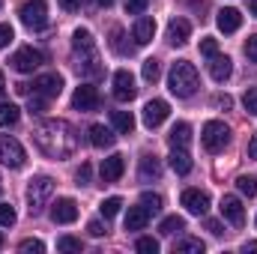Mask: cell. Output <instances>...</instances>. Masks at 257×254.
<instances>
[{"label":"cell","instance_id":"obj_49","mask_svg":"<svg viewBox=\"0 0 257 254\" xmlns=\"http://www.w3.org/2000/svg\"><path fill=\"white\" fill-rule=\"evenodd\" d=\"M206 230H209V233H215V236H221V233H224V230H221V221H212V218L206 221Z\"/></svg>","mask_w":257,"mask_h":254},{"label":"cell","instance_id":"obj_18","mask_svg":"<svg viewBox=\"0 0 257 254\" xmlns=\"http://www.w3.org/2000/svg\"><path fill=\"white\" fill-rule=\"evenodd\" d=\"M189 36H192V24L186 18H171V24H168V42L171 45H186Z\"/></svg>","mask_w":257,"mask_h":254},{"label":"cell","instance_id":"obj_51","mask_svg":"<svg viewBox=\"0 0 257 254\" xmlns=\"http://www.w3.org/2000/svg\"><path fill=\"white\" fill-rule=\"evenodd\" d=\"M242 251H257V242H254V239H251V242H245V245H242Z\"/></svg>","mask_w":257,"mask_h":254},{"label":"cell","instance_id":"obj_44","mask_svg":"<svg viewBox=\"0 0 257 254\" xmlns=\"http://www.w3.org/2000/svg\"><path fill=\"white\" fill-rule=\"evenodd\" d=\"M12 39H15V30H12V24H0V48H6Z\"/></svg>","mask_w":257,"mask_h":254},{"label":"cell","instance_id":"obj_56","mask_svg":"<svg viewBox=\"0 0 257 254\" xmlns=\"http://www.w3.org/2000/svg\"><path fill=\"white\" fill-rule=\"evenodd\" d=\"M0 189H3V180H0Z\"/></svg>","mask_w":257,"mask_h":254},{"label":"cell","instance_id":"obj_21","mask_svg":"<svg viewBox=\"0 0 257 254\" xmlns=\"http://www.w3.org/2000/svg\"><path fill=\"white\" fill-rule=\"evenodd\" d=\"M168 165H171V168H174L180 177H186V174L192 171L194 162H192V156H189L183 147H174V150H171V156H168Z\"/></svg>","mask_w":257,"mask_h":254},{"label":"cell","instance_id":"obj_7","mask_svg":"<svg viewBox=\"0 0 257 254\" xmlns=\"http://www.w3.org/2000/svg\"><path fill=\"white\" fill-rule=\"evenodd\" d=\"M24 147L12 135H0V165L6 168H24Z\"/></svg>","mask_w":257,"mask_h":254},{"label":"cell","instance_id":"obj_40","mask_svg":"<svg viewBox=\"0 0 257 254\" xmlns=\"http://www.w3.org/2000/svg\"><path fill=\"white\" fill-rule=\"evenodd\" d=\"M45 105H48V99H45V96H39V93H33V96L27 99V111H30V114H42V111H45Z\"/></svg>","mask_w":257,"mask_h":254},{"label":"cell","instance_id":"obj_1","mask_svg":"<svg viewBox=\"0 0 257 254\" xmlns=\"http://www.w3.org/2000/svg\"><path fill=\"white\" fill-rule=\"evenodd\" d=\"M33 141L36 147L48 156V159H69L78 150V135L66 120H45L33 129Z\"/></svg>","mask_w":257,"mask_h":254},{"label":"cell","instance_id":"obj_42","mask_svg":"<svg viewBox=\"0 0 257 254\" xmlns=\"http://www.w3.org/2000/svg\"><path fill=\"white\" fill-rule=\"evenodd\" d=\"M90 177H93V168L84 162L81 168H78V174H75V180H78V186H90Z\"/></svg>","mask_w":257,"mask_h":254},{"label":"cell","instance_id":"obj_13","mask_svg":"<svg viewBox=\"0 0 257 254\" xmlns=\"http://www.w3.org/2000/svg\"><path fill=\"white\" fill-rule=\"evenodd\" d=\"M168 114H171L168 102H165V99H153V102L144 105V126L147 129H159L165 120H168Z\"/></svg>","mask_w":257,"mask_h":254},{"label":"cell","instance_id":"obj_50","mask_svg":"<svg viewBox=\"0 0 257 254\" xmlns=\"http://www.w3.org/2000/svg\"><path fill=\"white\" fill-rule=\"evenodd\" d=\"M215 105H218V108H230L233 99H230V96H215Z\"/></svg>","mask_w":257,"mask_h":254},{"label":"cell","instance_id":"obj_30","mask_svg":"<svg viewBox=\"0 0 257 254\" xmlns=\"http://www.w3.org/2000/svg\"><path fill=\"white\" fill-rule=\"evenodd\" d=\"M141 75H144V81H150V84H156L159 78H162V66L156 57H150V60H144V69H141Z\"/></svg>","mask_w":257,"mask_h":254},{"label":"cell","instance_id":"obj_35","mask_svg":"<svg viewBox=\"0 0 257 254\" xmlns=\"http://www.w3.org/2000/svg\"><path fill=\"white\" fill-rule=\"evenodd\" d=\"M57 248L66 251V254H81L84 245H81V239H75V236H60V239H57Z\"/></svg>","mask_w":257,"mask_h":254},{"label":"cell","instance_id":"obj_38","mask_svg":"<svg viewBox=\"0 0 257 254\" xmlns=\"http://www.w3.org/2000/svg\"><path fill=\"white\" fill-rule=\"evenodd\" d=\"M242 105H245V111H248L251 117H257V87H248V90H245Z\"/></svg>","mask_w":257,"mask_h":254},{"label":"cell","instance_id":"obj_29","mask_svg":"<svg viewBox=\"0 0 257 254\" xmlns=\"http://www.w3.org/2000/svg\"><path fill=\"white\" fill-rule=\"evenodd\" d=\"M203 242L200 239H194V236H186V239H180L177 245H174V251L177 254H203Z\"/></svg>","mask_w":257,"mask_h":254},{"label":"cell","instance_id":"obj_25","mask_svg":"<svg viewBox=\"0 0 257 254\" xmlns=\"http://www.w3.org/2000/svg\"><path fill=\"white\" fill-rule=\"evenodd\" d=\"M111 126L117 129L120 135H132V132H135V117H132V111H111Z\"/></svg>","mask_w":257,"mask_h":254},{"label":"cell","instance_id":"obj_24","mask_svg":"<svg viewBox=\"0 0 257 254\" xmlns=\"http://www.w3.org/2000/svg\"><path fill=\"white\" fill-rule=\"evenodd\" d=\"M72 48H75V54L93 51V33H90L87 27H78V30L72 33Z\"/></svg>","mask_w":257,"mask_h":254},{"label":"cell","instance_id":"obj_22","mask_svg":"<svg viewBox=\"0 0 257 254\" xmlns=\"http://www.w3.org/2000/svg\"><path fill=\"white\" fill-rule=\"evenodd\" d=\"M150 224V212H147V206L141 203V206H128L126 212V230H144Z\"/></svg>","mask_w":257,"mask_h":254},{"label":"cell","instance_id":"obj_19","mask_svg":"<svg viewBox=\"0 0 257 254\" xmlns=\"http://www.w3.org/2000/svg\"><path fill=\"white\" fill-rule=\"evenodd\" d=\"M209 75H212V81L224 84V81L233 75V63H230V57H227V54H215V57H209Z\"/></svg>","mask_w":257,"mask_h":254},{"label":"cell","instance_id":"obj_54","mask_svg":"<svg viewBox=\"0 0 257 254\" xmlns=\"http://www.w3.org/2000/svg\"><path fill=\"white\" fill-rule=\"evenodd\" d=\"M111 3H114V0H99V6H111Z\"/></svg>","mask_w":257,"mask_h":254},{"label":"cell","instance_id":"obj_48","mask_svg":"<svg viewBox=\"0 0 257 254\" xmlns=\"http://www.w3.org/2000/svg\"><path fill=\"white\" fill-rule=\"evenodd\" d=\"M60 6H63L66 12H75V9H81V0H57Z\"/></svg>","mask_w":257,"mask_h":254},{"label":"cell","instance_id":"obj_47","mask_svg":"<svg viewBox=\"0 0 257 254\" xmlns=\"http://www.w3.org/2000/svg\"><path fill=\"white\" fill-rule=\"evenodd\" d=\"M245 153H248V159H254L257 162V132L248 138V150H245Z\"/></svg>","mask_w":257,"mask_h":254},{"label":"cell","instance_id":"obj_12","mask_svg":"<svg viewBox=\"0 0 257 254\" xmlns=\"http://www.w3.org/2000/svg\"><path fill=\"white\" fill-rule=\"evenodd\" d=\"M78 218V203L72 197H57L51 203V221L54 224H72Z\"/></svg>","mask_w":257,"mask_h":254},{"label":"cell","instance_id":"obj_2","mask_svg":"<svg viewBox=\"0 0 257 254\" xmlns=\"http://www.w3.org/2000/svg\"><path fill=\"white\" fill-rule=\"evenodd\" d=\"M197 87H200V75H197V69H194L189 60H177V63L171 66V72H168V90H171L177 99L194 96Z\"/></svg>","mask_w":257,"mask_h":254},{"label":"cell","instance_id":"obj_39","mask_svg":"<svg viewBox=\"0 0 257 254\" xmlns=\"http://www.w3.org/2000/svg\"><path fill=\"white\" fill-rule=\"evenodd\" d=\"M200 54H203V57H215V54H218V39L203 36V39H200Z\"/></svg>","mask_w":257,"mask_h":254},{"label":"cell","instance_id":"obj_8","mask_svg":"<svg viewBox=\"0 0 257 254\" xmlns=\"http://www.w3.org/2000/svg\"><path fill=\"white\" fill-rule=\"evenodd\" d=\"M30 90L39 93V96H45V99H57V96L63 93V75H57V72H45V75L33 78Z\"/></svg>","mask_w":257,"mask_h":254},{"label":"cell","instance_id":"obj_16","mask_svg":"<svg viewBox=\"0 0 257 254\" xmlns=\"http://www.w3.org/2000/svg\"><path fill=\"white\" fill-rule=\"evenodd\" d=\"M153 36H156V18L138 15V21H135V27H132V39H135L138 45H147V42H153Z\"/></svg>","mask_w":257,"mask_h":254},{"label":"cell","instance_id":"obj_31","mask_svg":"<svg viewBox=\"0 0 257 254\" xmlns=\"http://www.w3.org/2000/svg\"><path fill=\"white\" fill-rule=\"evenodd\" d=\"M123 39H126V36H123V30H120V27H114V30H111V48H114L117 54H123V57H126V54H132L135 48H132V45H126Z\"/></svg>","mask_w":257,"mask_h":254},{"label":"cell","instance_id":"obj_27","mask_svg":"<svg viewBox=\"0 0 257 254\" xmlns=\"http://www.w3.org/2000/svg\"><path fill=\"white\" fill-rule=\"evenodd\" d=\"M18 120H21V108L12 105V102H3V105H0V126L9 129V126H15Z\"/></svg>","mask_w":257,"mask_h":254},{"label":"cell","instance_id":"obj_4","mask_svg":"<svg viewBox=\"0 0 257 254\" xmlns=\"http://www.w3.org/2000/svg\"><path fill=\"white\" fill-rule=\"evenodd\" d=\"M200 144H203L206 153H221L230 144V129L224 126L221 120H209L200 129Z\"/></svg>","mask_w":257,"mask_h":254},{"label":"cell","instance_id":"obj_11","mask_svg":"<svg viewBox=\"0 0 257 254\" xmlns=\"http://www.w3.org/2000/svg\"><path fill=\"white\" fill-rule=\"evenodd\" d=\"M180 203L186 206V212H192V215H206L209 212V194L200 189H186L180 194Z\"/></svg>","mask_w":257,"mask_h":254},{"label":"cell","instance_id":"obj_28","mask_svg":"<svg viewBox=\"0 0 257 254\" xmlns=\"http://www.w3.org/2000/svg\"><path fill=\"white\" fill-rule=\"evenodd\" d=\"M159 230H162L165 236H174V233H180V230H186V218H183V215H168V218H162V224H159Z\"/></svg>","mask_w":257,"mask_h":254},{"label":"cell","instance_id":"obj_17","mask_svg":"<svg viewBox=\"0 0 257 254\" xmlns=\"http://www.w3.org/2000/svg\"><path fill=\"white\" fill-rule=\"evenodd\" d=\"M215 24H218L221 33H236L239 24H242V15H239V9H233V6H224V9H218Z\"/></svg>","mask_w":257,"mask_h":254},{"label":"cell","instance_id":"obj_9","mask_svg":"<svg viewBox=\"0 0 257 254\" xmlns=\"http://www.w3.org/2000/svg\"><path fill=\"white\" fill-rule=\"evenodd\" d=\"M72 108L75 111H96L99 108V90L93 87V84H81V87H75V93H72Z\"/></svg>","mask_w":257,"mask_h":254},{"label":"cell","instance_id":"obj_53","mask_svg":"<svg viewBox=\"0 0 257 254\" xmlns=\"http://www.w3.org/2000/svg\"><path fill=\"white\" fill-rule=\"evenodd\" d=\"M3 90H6V78H3V72H0V96H3Z\"/></svg>","mask_w":257,"mask_h":254},{"label":"cell","instance_id":"obj_37","mask_svg":"<svg viewBox=\"0 0 257 254\" xmlns=\"http://www.w3.org/2000/svg\"><path fill=\"white\" fill-rule=\"evenodd\" d=\"M135 248L141 254H159V239H153V236H141L138 242H135Z\"/></svg>","mask_w":257,"mask_h":254},{"label":"cell","instance_id":"obj_34","mask_svg":"<svg viewBox=\"0 0 257 254\" xmlns=\"http://www.w3.org/2000/svg\"><path fill=\"white\" fill-rule=\"evenodd\" d=\"M236 189L242 191L245 197H254V194H257V177H248V174H242V177L236 180Z\"/></svg>","mask_w":257,"mask_h":254},{"label":"cell","instance_id":"obj_15","mask_svg":"<svg viewBox=\"0 0 257 254\" xmlns=\"http://www.w3.org/2000/svg\"><path fill=\"white\" fill-rule=\"evenodd\" d=\"M123 171H126V156H120V153L108 156V159L102 162V168H99L102 183H117V180L123 177Z\"/></svg>","mask_w":257,"mask_h":254},{"label":"cell","instance_id":"obj_20","mask_svg":"<svg viewBox=\"0 0 257 254\" xmlns=\"http://www.w3.org/2000/svg\"><path fill=\"white\" fill-rule=\"evenodd\" d=\"M90 144H93L96 150H108V147L117 144V135L108 126H102V123H93V126H90Z\"/></svg>","mask_w":257,"mask_h":254},{"label":"cell","instance_id":"obj_32","mask_svg":"<svg viewBox=\"0 0 257 254\" xmlns=\"http://www.w3.org/2000/svg\"><path fill=\"white\" fill-rule=\"evenodd\" d=\"M141 203L147 206L150 215H159V212H162V197H159L156 191H144V194H141Z\"/></svg>","mask_w":257,"mask_h":254},{"label":"cell","instance_id":"obj_3","mask_svg":"<svg viewBox=\"0 0 257 254\" xmlns=\"http://www.w3.org/2000/svg\"><path fill=\"white\" fill-rule=\"evenodd\" d=\"M51 194H54V180H51V177H45V174L33 177L30 186H27V206H30V215H39V212L48 206Z\"/></svg>","mask_w":257,"mask_h":254},{"label":"cell","instance_id":"obj_5","mask_svg":"<svg viewBox=\"0 0 257 254\" xmlns=\"http://www.w3.org/2000/svg\"><path fill=\"white\" fill-rule=\"evenodd\" d=\"M18 15H21V24L30 27V30H42L48 24V6H45V0H27L18 9Z\"/></svg>","mask_w":257,"mask_h":254},{"label":"cell","instance_id":"obj_46","mask_svg":"<svg viewBox=\"0 0 257 254\" xmlns=\"http://www.w3.org/2000/svg\"><path fill=\"white\" fill-rule=\"evenodd\" d=\"M87 230H90V236H96V239H99V236H105V233H108V224H102V221H90V224H87Z\"/></svg>","mask_w":257,"mask_h":254},{"label":"cell","instance_id":"obj_55","mask_svg":"<svg viewBox=\"0 0 257 254\" xmlns=\"http://www.w3.org/2000/svg\"><path fill=\"white\" fill-rule=\"evenodd\" d=\"M0 248H3V233H0Z\"/></svg>","mask_w":257,"mask_h":254},{"label":"cell","instance_id":"obj_14","mask_svg":"<svg viewBox=\"0 0 257 254\" xmlns=\"http://www.w3.org/2000/svg\"><path fill=\"white\" fill-rule=\"evenodd\" d=\"M218 209H221V218L230 221V224H242L245 221V209H242V200L236 194H224Z\"/></svg>","mask_w":257,"mask_h":254},{"label":"cell","instance_id":"obj_33","mask_svg":"<svg viewBox=\"0 0 257 254\" xmlns=\"http://www.w3.org/2000/svg\"><path fill=\"white\" fill-rule=\"evenodd\" d=\"M120 206H123V200H120V197H105V200L99 203V212H102L105 218H114V215L120 212Z\"/></svg>","mask_w":257,"mask_h":254},{"label":"cell","instance_id":"obj_45","mask_svg":"<svg viewBox=\"0 0 257 254\" xmlns=\"http://www.w3.org/2000/svg\"><path fill=\"white\" fill-rule=\"evenodd\" d=\"M245 57H248L251 63H257V33L245 39Z\"/></svg>","mask_w":257,"mask_h":254},{"label":"cell","instance_id":"obj_10","mask_svg":"<svg viewBox=\"0 0 257 254\" xmlns=\"http://www.w3.org/2000/svg\"><path fill=\"white\" fill-rule=\"evenodd\" d=\"M138 96V87H135V78L128 69H117L114 72V99L117 102H132Z\"/></svg>","mask_w":257,"mask_h":254},{"label":"cell","instance_id":"obj_26","mask_svg":"<svg viewBox=\"0 0 257 254\" xmlns=\"http://www.w3.org/2000/svg\"><path fill=\"white\" fill-rule=\"evenodd\" d=\"M168 141H171V147H186V144L192 141V126H189V123H174Z\"/></svg>","mask_w":257,"mask_h":254},{"label":"cell","instance_id":"obj_23","mask_svg":"<svg viewBox=\"0 0 257 254\" xmlns=\"http://www.w3.org/2000/svg\"><path fill=\"white\" fill-rule=\"evenodd\" d=\"M138 174H141V180H144V183L159 180V177H162V162H159L156 156H144V159H141V171H138Z\"/></svg>","mask_w":257,"mask_h":254},{"label":"cell","instance_id":"obj_41","mask_svg":"<svg viewBox=\"0 0 257 254\" xmlns=\"http://www.w3.org/2000/svg\"><path fill=\"white\" fill-rule=\"evenodd\" d=\"M18 248H21L24 254H42V251H45V245H42L39 239H24V242H21Z\"/></svg>","mask_w":257,"mask_h":254},{"label":"cell","instance_id":"obj_6","mask_svg":"<svg viewBox=\"0 0 257 254\" xmlns=\"http://www.w3.org/2000/svg\"><path fill=\"white\" fill-rule=\"evenodd\" d=\"M12 69L15 72H21V75H30V72H36L39 66L45 63V54L39 51V48H33V45H27V48H18L15 54H12Z\"/></svg>","mask_w":257,"mask_h":254},{"label":"cell","instance_id":"obj_52","mask_svg":"<svg viewBox=\"0 0 257 254\" xmlns=\"http://www.w3.org/2000/svg\"><path fill=\"white\" fill-rule=\"evenodd\" d=\"M248 9H251V15L257 18V0H248Z\"/></svg>","mask_w":257,"mask_h":254},{"label":"cell","instance_id":"obj_36","mask_svg":"<svg viewBox=\"0 0 257 254\" xmlns=\"http://www.w3.org/2000/svg\"><path fill=\"white\" fill-rule=\"evenodd\" d=\"M15 218H18L15 206H12V203H0V227H12Z\"/></svg>","mask_w":257,"mask_h":254},{"label":"cell","instance_id":"obj_43","mask_svg":"<svg viewBox=\"0 0 257 254\" xmlns=\"http://www.w3.org/2000/svg\"><path fill=\"white\" fill-rule=\"evenodd\" d=\"M150 6V0H126V12L128 15H141Z\"/></svg>","mask_w":257,"mask_h":254}]
</instances>
